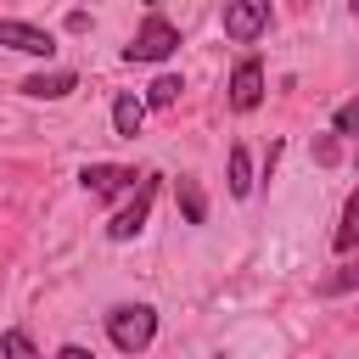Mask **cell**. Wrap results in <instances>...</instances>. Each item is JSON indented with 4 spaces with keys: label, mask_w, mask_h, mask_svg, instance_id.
<instances>
[{
    "label": "cell",
    "mask_w": 359,
    "mask_h": 359,
    "mask_svg": "<svg viewBox=\"0 0 359 359\" xmlns=\"http://www.w3.org/2000/svg\"><path fill=\"white\" fill-rule=\"evenodd\" d=\"M107 337H112L118 353L151 348V337H157V309H151V303H118V309L107 314Z\"/></svg>",
    "instance_id": "cell-1"
},
{
    "label": "cell",
    "mask_w": 359,
    "mask_h": 359,
    "mask_svg": "<svg viewBox=\"0 0 359 359\" xmlns=\"http://www.w3.org/2000/svg\"><path fill=\"white\" fill-rule=\"evenodd\" d=\"M174 45H180V28L163 11H146V22L135 28V39L123 45V62H163V56H174Z\"/></svg>",
    "instance_id": "cell-2"
},
{
    "label": "cell",
    "mask_w": 359,
    "mask_h": 359,
    "mask_svg": "<svg viewBox=\"0 0 359 359\" xmlns=\"http://www.w3.org/2000/svg\"><path fill=\"white\" fill-rule=\"evenodd\" d=\"M151 196H157V174H140V185L129 191V202H123V208L112 213V224H107V241H135V236L146 230Z\"/></svg>",
    "instance_id": "cell-3"
},
{
    "label": "cell",
    "mask_w": 359,
    "mask_h": 359,
    "mask_svg": "<svg viewBox=\"0 0 359 359\" xmlns=\"http://www.w3.org/2000/svg\"><path fill=\"white\" fill-rule=\"evenodd\" d=\"M79 185H84L90 196H123V191L140 185V174L123 168V163H84V168H79Z\"/></svg>",
    "instance_id": "cell-4"
},
{
    "label": "cell",
    "mask_w": 359,
    "mask_h": 359,
    "mask_svg": "<svg viewBox=\"0 0 359 359\" xmlns=\"http://www.w3.org/2000/svg\"><path fill=\"white\" fill-rule=\"evenodd\" d=\"M264 28H269V0H230V6H224V34H230V39L252 45Z\"/></svg>",
    "instance_id": "cell-5"
},
{
    "label": "cell",
    "mask_w": 359,
    "mask_h": 359,
    "mask_svg": "<svg viewBox=\"0 0 359 359\" xmlns=\"http://www.w3.org/2000/svg\"><path fill=\"white\" fill-rule=\"evenodd\" d=\"M258 101H264V67H258V56H241L236 73H230V107L236 112H252Z\"/></svg>",
    "instance_id": "cell-6"
},
{
    "label": "cell",
    "mask_w": 359,
    "mask_h": 359,
    "mask_svg": "<svg viewBox=\"0 0 359 359\" xmlns=\"http://www.w3.org/2000/svg\"><path fill=\"white\" fill-rule=\"evenodd\" d=\"M17 90L34 95V101H62V95L79 90V73H73V67H45V73H28Z\"/></svg>",
    "instance_id": "cell-7"
},
{
    "label": "cell",
    "mask_w": 359,
    "mask_h": 359,
    "mask_svg": "<svg viewBox=\"0 0 359 359\" xmlns=\"http://www.w3.org/2000/svg\"><path fill=\"white\" fill-rule=\"evenodd\" d=\"M0 45H11V50H22V56H50V50H56V39H50L45 28L17 22V17H0Z\"/></svg>",
    "instance_id": "cell-8"
},
{
    "label": "cell",
    "mask_w": 359,
    "mask_h": 359,
    "mask_svg": "<svg viewBox=\"0 0 359 359\" xmlns=\"http://www.w3.org/2000/svg\"><path fill=\"white\" fill-rule=\"evenodd\" d=\"M140 123H146V101H140V95H118V101H112V129H118L123 140H135Z\"/></svg>",
    "instance_id": "cell-9"
},
{
    "label": "cell",
    "mask_w": 359,
    "mask_h": 359,
    "mask_svg": "<svg viewBox=\"0 0 359 359\" xmlns=\"http://www.w3.org/2000/svg\"><path fill=\"white\" fill-rule=\"evenodd\" d=\"M331 247H337V252H353V247H359V191L348 196V208H342V224H337Z\"/></svg>",
    "instance_id": "cell-10"
},
{
    "label": "cell",
    "mask_w": 359,
    "mask_h": 359,
    "mask_svg": "<svg viewBox=\"0 0 359 359\" xmlns=\"http://www.w3.org/2000/svg\"><path fill=\"white\" fill-rule=\"evenodd\" d=\"M230 196H252V157H247V146H230Z\"/></svg>",
    "instance_id": "cell-11"
},
{
    "label": "cell",
    "mask_w": 359,
    "mask_h": 359,
    "mask_svg": "<svg viewBox=\"0 0 359 359\" xmlns=\"http://www.w3.org/2000/svg\"><path fill=\"white\" fill-rule=\"evenodd\" d=\"M180 208H185V224H202V219H208V202H202V185H196L191 174L180 180Z\"/></svg>",
    "instance_id": "cell-12"
},
{
    "label": "cell",
    "mask_w": 359,
    "mask_h": 359,
    "mask_svg": "<svg viewBox=\"0 0 359 359\" xmlns=\"http://www.w3.org/2000/svg\"><path fill=\"white\" fill-rule=\"evenodd\" d=\"M180 90H185V84H180L174 73H163V79H151V90H146L140 101H146V107H174V101H180Z\"/></svg>",
    "instance_id": "cell-13"
},
{
    "label": "cell",
    "mask_w": 359,
    "mask_h": 359,
    "mask_svg": "<svg viewBox=\"0 0 359 359\" xmlns=\"http://www.w3.org/2000/svg\"><path fill=\"white\" fill-rule=\"evenodd\" d=\"M353 286H359V258H348L337 275H325L320 280V297H337V292H353Z\"/></svg>",
    "instance_id": "cell-14"
},
{
    "label": "cell",
    "mask_w": 359,
    "mask_h": 359,
    "mask_svg": "<svg viewBox=\"0 0 359 359\" xmlns=\"http://www.w3.org/2000/svg\"><path fill=\"white\" fill-rule=\"evenodd\" d=\"M0 353H6V359H45V353H39L22 331H6V337H0Z\"/></svg>",
    "instance_id": "cell-15"
},
{
    "label": "cell",
    "mask_w": 359,
    "mask_h": 359,
    "mask_svg": "<svg viewBox=\"0 0 359 359\" xmlns=\"http://www.w3.org/2000/svg\"><path fill=\"white\" fill-rule=\"evenodd\" d=\"M331 129H337V135H359V95L337 107V118H331Z\"/></svg>",
    "instance_id": "cell-16"
},
{
    "label": "cell",
    "mask_w": 359,
    "mask_h": 359,
    "mask_svg": "<svg viewBox=\"0 0 359 359\" xmlns=\"http://www.w3.org/2000/svg\"><path fill=\"white\" fill-rule=\"evenodd\" d=\"M56 359H95V353H84V348H62Z\"/></svg>",
    "instance_id": "cell-17"
}]
</instances>
